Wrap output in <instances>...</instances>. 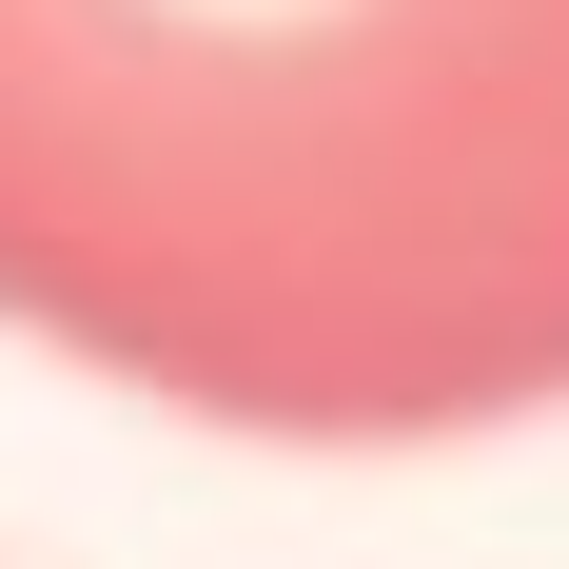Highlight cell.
Returning <instances> with one entry per match:
<instances>
[{
	"mask_svg": "<svg viewBox=\"0 0 569 569\" xmlns=\"http://www.w3.org/2000/svg\"><path fill=\"white\" fill-rule=\"evenodd\" d=\"M0 335L276 452L569 412V0H0Z\"/></svg>",
	"mask_w": 569,
	"mask_h": 569,
	"instance_id": "obj_1",
	"label": "cell"
}]
</instances>
